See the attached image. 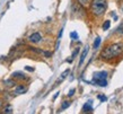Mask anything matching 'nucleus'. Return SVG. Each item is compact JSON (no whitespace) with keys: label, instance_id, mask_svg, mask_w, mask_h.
Listing matches in <instances>:
<instances>
[{"label":"nucleus","instance_id":"obj_15","mask_svg":"<svg viewBox=\"0 0 123 114\" xmlns=\"http://www.w3.org/2000/svg\"><path fill=\"white\" fill-rule=\"evenodd\" d=\"M4 113H6V114H8V113H12V108H11V106L10 105H7V106L4 108V111H2Z\"/></svg>","mask_w":123,"mask_h":114},{"label":"nucleus","instance_id":"obj_4","mask_svg":"<svg viewBox=\"0 0 123 114\" xmlns=\"http://www.w3.org/2000/svg\"><path fill=\"white\" fill-rule=\"evenodd\" d=\"M28 41H30L31 43H33V44H37L42 41V36L41 34L38 33V32H35V33L31 34L30 36H28Z\"/></svg>","mask_w":123,"mask_h":114},{"label":"nucleus","instance_id":"obj_21","mask_svg":"<svg viewBox=\"0 0 123 114\" xmlns=\"http://www.w3.org/2000/svg\"><path fill=\"white\" fill-rule=\"evenodd\" d=\"M25 69L27 71H34V68H31V67H25Z\"/></svg>","mask_w":123,"mask_h":114},{"label":"nucleus","instance_id":"obj_10","mask_svg":"<svg viewBox=\"0 0 123 114\" xmlns=\"http://www.w3.org/2000/svg\"><path fill=\"white\" fill-rule=\"evenodd\" d=\"M69 72H70V70H69V69H67V70H66V71H64L63 74L61 75V77H60L59 79H58V81H56V84H59V82H61V81L63 80L64 78H66V77H67V76H68V75H69Z\"/></svg>","mask_w":123,"mask_h":114},{"label":"nucleus","instance_id":"obj_1","mask_svg":"<svg viewBox=\"0 0 123 114\" xmlns=\"http://www.w3.org/2000/svg\"><path fill=\"white\" fill-rule=\"evenodd\" d=\"M123 54V43H113L107 45L106 48L102 51L101 59L103 60H112L114 58H117Z\"/></svg>","mask_w":123,"mask_h":114},{"label":"nucleus","instance_id":"obj_8","mask_svg":"<svg viewBox=\"0 0 123 114\" xmlns=\"http://www.w3.org/2000/svg\"><path fill=\"white\" fill-rule=\"evenodd\" d=\"M87 53H88V48L86 46V49H84V51H82L81 55H80V61H79V67L82 66V63H84V61H85V58L86 55H87Z\"/></svg>","mask_w":123,"mask_h":114},{"label":"nucleus","instance_id":"obj_2","mask_svg":"<svg viewBox=\"0 0 123 114\" xmlns=\"http://www.w3.org/2000/svg\"><path fill=\"white\" fill-rule=\"evenodd\" d=\"M89 8L95 17H101L107 9V0H90Z\"/></svg>","mask_w":123,"mask_h":114},{"label":"nucleus","instance_id":"obj_5","mask_svg":"<svg viewBox=\"0 0 123 114\" xmlns=\"http://www.w3.org/2000/svg\"><path fill=\"white\" fill-rule=\"evenodd\" d=\"M93 111H94V108H93V103H92V101H88V102L82 106V112H84V113H92Z\"/></svg>","mask_w":123,"mask_h":114},{"label":"nucleus","instance_id":"obj_13","mask_svg":"<svg viewBox=\"0 0 123 114\" xmlns=\"http://www.w3.org/2000/svg\"><path fill=\"white\" fill-rule=\"evenodd\" d=\"M101 44V37H96L95 41H94V44H93V48L94 49H97Z\"/></svg>","mask_w":123,"mask_h":114},{"label":"nucleus","instance_id":"obj_19","mask_svg":"<svg viewBox=\"0 0 123 114\" xmlns=\"http://www.w3.org/2000/svg\"><path fill=\"white\" fill-rule=\"evenodd\" d=\"M75 92H76V89H75V88L70 89V92H69V94H68V96H69V97H71V96H74V94H75Z\"/></svg>","mask_w":123,"mask_h":114},{"label":"nucleus","instance_id":"obj_6","mask_svg":"<svg viewBox=\"0 0 123 114\" xmlns=\"http://www.w3.org/2000/svg\"><path fill=\"white\" fill-rule=\"evenodd\" d=\"M26 92H27V87L24 86V85H18V86H16L15 90H14V93L17 94V95H19V94H25Z\"/></svg>","mask_w":123,"mask_h":114},{"label":"nucleus","instance_id":"obj_11","mask_svg":"<svg viewBox=\"0 0 123 114\" xmlns=\"http://www.w3.org/2000/svg\"><path fill=\"white\" fill-rule=\"evenodd\" d=\"M78 1V4L81 6V7H87V6H89V2L90 0H77Z\"/></svg>","mask_w":123,"mask_h":114},{"label":"nucleus","instance_id":"obj_12","mask_svg":"<svg viewBox=\"0 0 123 114\" xmlns=\"http://www.w3.org/2000/svg\"><path fill=\"white\" fill-rule=\"evenodd\" d=\"M70 102L69 101H63L62 102V104H61V110H66V108H68V107L70 106Z\"/></svg>","mask_w":123,"mask_h":114},{"label":"nucleus","instance_id":"obj_20","mask_svg":"<svg viewBox=\"0 0 123 114\" xmlns=\"http://www.w3.org/2000/svg\"><path fill=\"white\" fill-rule=\"evenodd\" d=\"M97 97H98V99H101L102 102H104V101H106V99H107L106 97H105V96H103V95H98Z\"/></svg>","mask_w":123,"mask_h":114},{"label":"nucleus","instance_id":"obj_17","mask_svg":"<svg viewBox=\"0 0 123 114\" xmlns=\"http://www.w3.org/2000/svg\"><path fill=\"white\" fill-rule=\"evenodd\" d=\"M78 52H79V48H77V49L75 50V51L72 52V55H71V59H75V58H76V55L78 54Z\"/></svg>","mask_w":123,"mask_h":114},{"label":"nucleus","instance_id":"obj_14","mask_svg":"<svg viewBox=\"0 0 123 114\" xmlns=\"http://www.w3.org/2000/svg\"><path fill=\"white\" fill-rule=\"evenodd\" d=\"M110 26H111V22H110V20H105L104 24H103V30L107 31L108 28H110Z\"/></svg>","mask_w":123,"mask_h":114},{"label":"nucleus","instance_id":"obj_18","mask_svg":"<svg viewBox=\"0 0 123 114\" xmlns=\"http://www.w3.org/2000/svg\"><path fill=\"white\" fill-rule=\"evenodd\" d=\"M43 54H44L46 58H50V57L52 55V53H51V52H49V51H43Z\"/></svg>","mask_w":123,"mask_h":114},{"label":"nucleus","instance_id":"obj_22","mask_svg":"<svg viewBox=\"0 0 123 114\" xmlns=\"http://www.w3.org/2000/svg\"><path fill=\"white\" fill-rule=\"evenodd\" d=\"M2 107V101H0V108Z\"/></svg>","mask_w":123,"mask_h":114},{"label":"nucleus","instance_id":"obj_16","mask_svg":"<svg viewBox=\"0 0 123 114\" xmlns=\"http://www.w3.org/2000/svg\"><path fill=\"white\" fill-rule=\"evenodd\" d=\"M70 37L72 38L74 41H77L78 40V34H77V32H71V34H70Z\"/></svg>","mask_w":123,"mask_h":114},{"label":"nucleus","instance_id":"obj_3","mask_svg":"<svg viewBox=\"0 0 123 114\" xmlns=\"http://www.w3.org/2000/svg\"><path fill=\"white\" fill-rule=\"evenodd\" d=\"M107 72L106 71H99L95 72L93 76V84L99 86V87H106L107 86Z\"/></svg>","mask_w":123,"mask_h":114},{"label":"nucleus","instance_id":"obj_7","mask_svg":"<svg viewBox=\"0 0 123 114\" xmlns=\"http://www.w3.org/2000/svg\"><path fill=\"white\" fill-rule=\"evenodd\" d=\"M11 77L14 78V79H20V80H23V79H26V76L23 74V72H18V71L14 72V74L11 75Z\"/></svg>","mask_w":123,"mask_h":114},{"label":"nucleus","instance_id":"obj_9","mask_svg":"<svg viewBox=\"0 0 123 114\" xmlns=\"http://www.w3.org/2000/svg\"><path fill=\"white\" fill-rule=\"evenodd\" d=\"M4 84L6 85L7 87H14V86L16 85V81L14 80V78H12V79H8V80H5Z\"/></svg>","mask_w":123,"mask_h":114}]
</instances>
